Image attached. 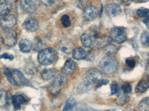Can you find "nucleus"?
I'll return each instance as SVG.
<instances>
[{
    "label": "nucleus",
    "instance_id": "1",
    "mask_svg": "<svg viewBox=\"0 0 149 111\" xmlns=\"http://www.w3.org/2000/svg\"><path fill=\"white\" fill-rule=\"evenodd\" d=\"M100 70L107 75H111L117 70L119 67L117 60L113 56H108L103 57L98 65Z\"/></svg>",
    "mask_w": 149,
    "mask_h": 111
},
{
    "label": "nucleus",
    "instance_id": "2",
    "mask_svg": "<svg viewBox=\"0 0 149 111\" xmlns=\"http://www.w3.org/2000/svg\"><path fill=\"white\" fill-rule=\"evenodd\" d=\"M57 57V53L56 50L52 48H48L39 52L38 55V61L41 65H50L55 62Z\"/></svg>",
    "mask_w": 149,
    "mask_h": 111
},
{
    "label": "nucleus",
    "instance_id": "3",
    "mask_svg": "<svg viewBox=\"0 0 149 111\" xmlns=\"http://www.w3.org/2000/svg\"><path fill=\"white\" fill-rule=\"evenodd\" d=\"M65 83V79L63 76L60 74L57 75L51 82L48 87V91L50 94L53 97L57 96Z\"/></svg>",
    "mask_w": 149,
    "mask_h": 111
},
{
    "label": "nucleus",
    "instance_id": "4",
    "mask_svg": "<svg viewBox=\"0 0 149 111\" xmlns=\"http://www.w3.org/2000/svg\"><path fill=\"white\" fill-rule=\"evenodd\" d=\"M17 37L16 32L12 29L3 30L1 34L2 42L7 47L15 46L17 42Z\"/></svg>",
    "mask_w": 149,
    "mask_h": 111
},
{
    "label": "nucleus",
    "instance_id": "5",
    "mask_svg": "<svg viewBox=\"0 0 149 111\" xmlns=\"http://www.w3.org/2000/svg\"><path fill=\"white\" fill-rule=\"evenodd\" d=\"M109 36L111 41L118 44L123 43L127 39V33L125 30L118 27H114L111 29Z\"/></svg>",
    "mask_w": 149,
    "mask_h": 111
},
{
    "label": "nucleus",
    "instance_id": "6",
    "mask_svg": "<svg viewBox=\"0 0 149 111\" xmlns=\"http://www.w3.org/2000/svg\"><path fill=\"white\" fill-rule=\"evenodd\" d=\"M16 17L14 15L8 14L3 16L0 20V26L3 30L12 29L17 23Z\"/></svg>",
    "mask_w": 149,
    "mask_h": 111
},
{
    "label": "nucleus",
    "instance_id": "7",
    "mask_svg": "<svg viewBox=\"0 0 149 111\" xmlns=\"http://www.w3.org/2000/svg\"><path fill=\"white\" fill-rule=\"evenodd\" d=\"M99 15L98 9L95 6L88 5L84 8L82 16L86 21H90L95 20Z\"/></svg>",
    "mask_w": 149,
    "mask_h": 111
},
{
    "label": "nucleus",
    "instance_id": "8",
    "mask_svg": "<svg viewBox=\"0 0 149 111\" xmlns=\"http://www.w3.org/2000/svg\"><path fill=\"white\" fill-rule=\"evenodd\" d=\"M86 76V80L91 84L97 83L102 79V77L100 71L95 68L88 70Z\"/></svg>",
    "mask_w": 149,
    "mask_h": 111
},
{
    "label": "nucleus",
    "instance_id": "9",
    "mask_svg": "<svg viewBox=\"0 0 149 111\" xmlns=\"http://www.w3.org/2000/svg\"><path fill=\"white\" fill-rule=\"evenodd\" d=\"M121 12V8L117 3H109L106 6V13L109 17H115L119 15Z\"/></svg>",
    "mask_w": 149,
    "mask_h": 111
},
{
    "label": "nucleus",
    "instance_id": "10",
    "mask_svg": "<svg viewBox=\"0 0 149 111\" xmlns=\"http://www.w3.org/2000/svg\"><path fill=\"white\" fill-rule=\"evenodd\" d=\"M24 28L29 32H34L37 31L39 28V25L36 19L32 16L28 17L24 21Z\"/></svg>",
    "mask_w": 149,
    "mask_h": 111
},
{
    "label": "nucleus",
    "instance_id": "11",
    "mask_svg": "<svg viewBox=\"0 0 149 111\" xmlns=\"http://www.w3.org/2000/svg\"><path fill=\"white\" fill-rule=\"evenodd\" d=\"M20 6L25 12L33 14L36 12V6L32 0H20Z\"/></svg>",
    "mask_w": 149,
    "mask_h": 111
},
{
    "label": "nucleus",
    "instance_id": "12",
    "mask_svg": "<svg viewBox=\"0 0 149 111\" xmlns=\"http://www.w3.org/2000/svg\"><path fill=\"white\" fill-rule=\"evenodd\" d=\"M76 67V64L73 60L71 59H68L62 67V72L65 75H71L75 71Z\"/></svg>",
    "mask_w": 149,
    "mask_h": 111
},
{
    "label": "nucleus",
    "instance_id": "13",
    "mask_svg": "<svg viewBox=\"0 0 149 111\" xmlns=\"http://www.w3.org/2000/svg\"><path fill=\"white\" fill-rule=\"evenodd\" d=\"M58 48L63 53L69 54L72 51V44L69 40L63 39L59 42L58 44Z\"/></svg>",
    "mask_w": 149,
    "mask_h": 111
},
{
    "label": "nucleus",
    "instance_id": "14",
    "mask_svg": "<svg viewBox=\"0 0 149 111\" xmlns=\"http://www.w3.org/2000/svg\"><path fill=\"white\" fill-rule=\"evenodd\" d=\"M18 47L20 51L24 53H29L32 48V44L29 39H22L19 41Z\"/></svg>",
    "mask_w": 149,
    "mask_h": 111
},
{
    "label": "nucleus",
    "instance_id": "15",
    "mask_svg": "<svg viewBox=\"0 0 149 111\" xmlns=\"http://www.w3.org/2000/svg\"><path fill=\"white\" fill-rule=\"evenodd\" d=\"M12 103L15 110H17L20 108L21 105L25 103L26 100L25 98L22 95H14L12 97Z\"/></svg>",
    "mask_w": 149,
    "mask_h": 111
},
{
    "label": "nucleus",
    "instance_id": "16",
    "mask_svg": "<svg viewBox=\"0 0 149 111\" xmlns=\"http://www.w3.org/2000/svg\"><path fill=\"white\" fill-rule=\"evenodd\" d=\"M11 9V5L8 0H0V15L9 14Z\"/></svg>",
    "mask_w": 149,
    "mask_h": 111
},
{
    "label": "nucleus",
    "instance_id": "17",
    "mask_svg": "<svg viewBox=\"0 0 149 111\" xmlns=\"http://www.w3.org/2000/svg\"><path fill=\"white\" fill-rule=\"evenodd\" d=\"M93 88L92 84L86 80L82 81L78 85L77 90L80 93H85L91 90Z\"/></svg>",
    "mask_w": 149,
    "mask_h": 111
},
{
    "label": "nucleus",
    "instance_id": "18",
    "mask_svg": "<svg viewBox=\"0 0 149 111\" xmlns=\"http://www.w3.org/2000/svg\"><path fill=\"white\" fill-rule=\"evenodd\" d=\"M56 72L54 69H44L41 72V77L45 81L51 80L56 76Z\"/></svg>",
    "mask_w": 149,
    "mask_h": 111
},
{
    "label": "nucleus",
    "instance_id": "19",
    "mask_svg": "<svg viewBox=\"0 0 149 111\" xmlns=\"http://www.w3.org/2000/svg\"><path fill=\"white\" fill-rule=\"evenodd\" d=\"M72 57L75 60H80L85 59L87 53L84 49L77 48L72 50Z\"/></svg>",
    "mask_w": 149,
    "mask_h": 111
},
{
    "label": "nucleus",
    "instance_id": "20",
    "mask_svg": "<svg viewBox=\"0 0 149 111\" xmlns=\"http://www.w3.org/2000/svg\"><path fill=\"white\" fill-rule=\"evenodd\" d=\"M103 50L107 56H113L117 53L118 48L113 44L108 43L104 45Z\"/></svg>",
    "mask_w": 149,
    "mask_h": 111
},
{
    "label": "nucleus",
    "instance_id": "21",
    "mask_svg": "<svg viewBox=\"0 0 149 111\" xmlns=\"http://www.w3.org/2000/svg\"><path fill=\"white\" fill-rule=\"evenodd\" d=\"M149 88V84L146 80H141L135 88V92L137 93H143L147 91Z\"/></svg>",
    "mask_w": 149,
    "mask_h": 111
},
{
    "label": "nucleus",
    "instance_id": "22",
    "mask_svg": "<svg viewBox=\"0 0 149 111\" xmlns=\"http://www.w3.org/2000/svg\"><path fill=\"white\" fill-rule=\"evenodd\" d=\"M130 99L129 96L126 93L120 94L118 95L116 100V103L119 106H122L128 103Z\"/></svg>",
    "mask_w": 149,
    "mask_h": 111
},
{
    "label": "nucleus",
    "instance_id": "23",
    "mask_svg": "<svg viewBox=\"0 0 149 111\" xmlns=\"http://www.w3.org/2000/svg\"><path fill=\"white\" fill-rule=\"evenodd\" d=\"M80 40L81 43L85 48H90L93 44L92 37L88 34H82L81 36Z\"/></svg>",
    "mask_w": 149,
    "mask_h": 111
},
{
    "label": "nucleus",
    "instance_id": "24",
    "mask_svg": "<svg viewBox=\"0 0 149 111\" xmlns=\"http://www.w3.org/2000/svg\"><path fill=\"white\" fill-rule=\"evenodd\" d=\"M3 72L7 80L12 85H15V86L17 85V82L15 80V78L13 77L12 72L8 68L4 67L3 68Z\"/></svg>",
    "mask_w": 149,
    "mask_h": 111
},
{
    "label": "nucleus",
    "instance_id": "25",
    "mask_svg": "<svg viewBox=\"0 0 149 111\" xmlns=\"http://www.w3.org/2000/svg\"><path fill=\"white\" fill-rule=\"evenodd\" d=\"M140 111H149V97L143 99L138 104Z\"/></svg>",
    "mask_w": 149,
    "mask_h": 111
},
{
    "label": "nucleus",
    "instance_id": "26",
    "mask_svg": "<svg viewBox=\"0 0 149 111\" xmlns=\"http://www.w3.org/2000/svg\"><path fill=\"white\" fill-rule=\"evenodd\" d=\"M8 92L4 90H0V107H4L8 103Z\"/></svg>",
    "mask_w": 149,
    "mask_h": 111
},
{
    "label": "nucleus",
    "instance_id": "27",
    "mask_svg": "<svg viewBox=\"0 0 149 111\" xmlns=\"http://www.w3.org/2000/svg\"><path fill=\"white\" fill-rule=\"evenodd\" d=\"M13 72L15 75L17 77L21 83L23 85H27L29 83V81L28 79L25 77L22 72L17 69H14Z\"/></svg>",
    "mask_w": 149,
    "mask_h": 111
},
{
    "label": "nucleus",
    "instance_id": "28",
    "mask_svg": "<svg viewBox=\"0 0 149 111\" xmlns=\"http://www.w3.org/2000/svg\"><path fill=\"white\" fill-rule=\"evenodd\" d=\"M76 104V101L73 98L70 97L67 99L64 106L63 111H72Z\"/></svg>",
    "mask_w": 149,
    "mask_h": 111
},
{
    "label": "nucleus",
    "instance_id": "29",
    "mask_svg": "<svg viewBox=\"0 0 149 111\" xmlns=\"http://www.w3.org/2000/svg\"><path fill=\"white\" fill-rule=\"evenodd\" d=\"M141 41L143 45L149 48V31H143L141 36Z\"/></svg>",
    "mask_w": 149,
    "mask_h": 111
},
{
    "label": "nucleus",
    "instance_id": "30",
    "mask_svg": "<svg viewBox=\"0 0 149 111\" xmlns=\"http://www.w3.org/2000/svg\"><path fill=\"white\" fill-rule=\"evenodd\" d=\"M136 13L140 17L149 19V9L141 7L137 10Z\"/></svg>",
    "mask_w": 149,
    "mask_h": 111
},
{
    "label": "nucleus",
    "instance_id": "31",
    "mask_svg": "<svg viewBox=\"0 0 149 111\" xmlns=\"http://www.w3.org/2000/svg\"><path fill=\"white\" fill-rule=\"evenodd\" d=\"M60 21L64 28H68L70 26L71 21L70 17L68 15L64 14L62 16Z\"/></svg>",
    "mask_w": 149,
    "mask_h": 111
},
{
    "label": "nucleus",
    "instance_id": "32",
    "mask_svg": "<svg viewBox=\"0 0 149 111\" xmlns=\"http://www.w3.org/2000/svg\"><path fill=\"white\" fill-rule=\"evenodd\" d=\"M36 69L35 65L32 64H29L25 66L24 71L29 75H34L36 72Z\"/></svg>",
    "mask_w": 149,
    "mask_h": 111
},
{
    "label": "nucleus",
    "instance_id": "33",
    "mask_svg": "<svg viewBox=\"0 0 149 111\" xmlns=\"http://www.w3.org/2000/svg\"><path fill=\"white\" fill-rule=\"evenodd\" d=\"M122 90L123 92L126 94L131 93L132 91V87L131 85L129 83H125L122 86Z\"/></svg>",
    "mask_w": 149,
    "mask_h": 111
},
{
    "label": "nucleus",
    "instance_id": "34",
    "mask_svg": "<svg viewBox=\"0 0 149 111\" xmlns=\"http://www.w3.org/2000/svg\"><path fill=\"white\" fill-rule=\"evenodd\" d=\"M111 89V95L117 94L120 91V87L117 84L113 83L110 85Z\"/></svg>",
    "mask_w": 149,
    "mask_h": 111
},
{
    "label": "nucleus",
    "instance_id": "35",
    "mask_svg": "<svg viewBox=\"0 0 149 111\" xmlns=\"http://www.w3.org/2000/svg\"><path fill=\"white\" fill-rule=\"evenodd\" d=\"M125 64L126 66H127L130 69H134L136 66V61L134 59H126Z\"/></svg>",
    "mask_w": 149,
    "mask_h": 111
},
{
    "label": "nucleus",
    "instance_id": "36",
    "mask_svg": "<svg viewBox=\"0 0 149 111\" xmlns=\"http://www.w3.org/2000/svg\"><path fill=\"white\" fill-rule=\"evenodd\" d=\"M9 59L10 60H13L14 59V57L11 54L5 53L0 55V59Z\"/></svg>",
    "mask_w": 149,
    "mask_h": 111
},
{
    "label": "nucleus",
    "instance_id": "37",
    "mask_svg": "<svg viewBox=\"0 0 149 111\" xmlns=\"http://www.w3.org/2000/svg\"><path fill=\"white\" fill-rule=\"evenodd\" d=\"M109 83V80H107V79H102L100 82L97 83L96 87H97V88H100L103 85H107Z\"/></svg>",
    "mask_w": 149,
    "mask_h": 111
},
{
    "label": "nucleus",
    "instance_id": "38",
    "mask_svg": "<svg viewBox=\"0 0 149 111\" xmlns=\"http://www.w3.org/2000/svg\"><path fill=\"white\" fill-rule=\"evenodd\" d=\"M42 3L45 6L49 7L52 6L55 3L56 0H41Z\"/></svg>",
    "mask_w": 149,
    "mask_h": 111
},
{
    "label": "nucleus",
    "instance_id": "39",
    "mask_svg": "<svg viewBox=\"0 0 149 111\" xmlns=\"http://www.w3.org/2000/svg\"><path fill=\"white\" fill-rule=\"evenodd\" d=\"M94 55L93 54V53H92V52L89 53V54H87L86 57V58L85 59H88V60H89V61H92L93 59H94Z\"/></svg>",
    "mask_w": 149,
    "mask_h": 111
},
{
    "label": "nucleus",
    "instance_id": "40",
    "mask_svg": "<svg viewBox=\"0 0 149 111\" xmlns=\"http://www.w3.org/2000/svg\"><path fill=\"white\" fill-rule=\"evenodd\" d=\"M133 0H121L122 3L125 6H129L131 4Z\"/></svg>",
    "mask_w": 149,
    "mask_h": 111
},
{
    "label": "nucleus",
    "instance_id": "41",
    "mask_svg": "<svg viewBox=\"0 0 149 111\" xmlns=\"http://www.w3.org/2000/svg\"><path fill=\"white\" fill-rule=\"evenodd\" d=\"M143 23L146 25L148 29L149 30V19L148 18H145L143 20Z\"/></svg>",
    "mask_w": 149,
    "mask_h": 111
},
{
    "label": "nucleus",
    "instance_id": "42",
    "mask_svg": "<svg viewBox=\"0 0 149 111\" xmlns=\"http://www.w3.org/2000/svg\"><path fill=\"white\" fill-rule=\"evenodd\" d=\"M102 13H103V5H102L101 8L100 10V12L99 13V17H101L102 15Z\"/></svg>",
    "mask_w": 149,
    "mask_h": 111
},
{
    "label": "nucleus",
    "instance_id": "43",
    "mask_svg": "<svg viewBox=\"0 0 149 111\" xmlns=\"http://www.w3.org/2000/svg\"><path fill=\"white\" fill-rule=\"evenodd\" d=\"M137 1H138L139 2L141 3H143L147 2L149 1V0H137Z\"/></svg>",
    "mask_w": 149,
    "mask_h": 111
},
{
    "label": "nucleus",
    "instance_id": "44",
    "mask_svg": "<svg viewBox=\"0 0 149 111\" xmlns=\"http://www.w3.org/2000/svg\"><path fill=\"white\" fill-rule=\"evenodd\" d=\"M75 111H86L84 109H82L81 108H77L76 110H75Z\"/></svg>",
    "mask_w": 149,
    "mask_h": 111
},
{
    "label": "nucleus",
    "instance_id": "45",
    "mask_svg": "<svg viewBox=\"0 0 149 111\" xmlns=\"http://www.w3.org/2000/svg\"><path fill=\"white\" fill-rule=\"evenodd\" d=\"M146 81H147L148 83L149 84V75L147 76V80H146Z\"/></svg>",
    "mask_w": 149,
    "mask_h": 111
},
{
    "label": "nucleus",
    "instance_id": "46",
    "mask_svg": "<svg viewBox=\"0 0 149 111\" xmlns=\"http://www.w3.org/2000/svg\"><path fill=\"white\" fill-rule=\"evenodd\" d=\"M1 77H0V83H1Z\"/></svg>",
    "mask_w": 149,
    "mask_h": 111
},
{
    "label": "nucleus",
    "instance_id": "47",
    "mask_svg": "<svg viewBox=\"0 0 149 111\" xmlns=\"http://www.w3.org/2000/svg\"><path fill=\"white\" fill-rule=\"evenodd\" d=\"M1 48H0V53H1Z\"/></svg>",
    "mask_w": 149,
    "mask_h": 111
},
{
    "label": "nucleus",
    "instance_id": "48",
    "mask_svg": "<svg viewBox=\"0 0 149 111\" xmlns=\"http://www.w3.org/2000/svg\"><path fill=\"white\" fill-rule=\"evenodd\" d=\"M109 110H107V111H109Z\"/></svg>",
    "mask_w": 149,
    "mask_h": 111
},
{
    "label": "nucleus",
    "instance_id": "49",
    "mask_svg": "<svg viewBox=\"0 0 149 111\" xmlns=\"http://www.w3.org/2000/svg\"></svg>",
    "mask_w": 149,
    "mask_h": 111
}]
</instances>
